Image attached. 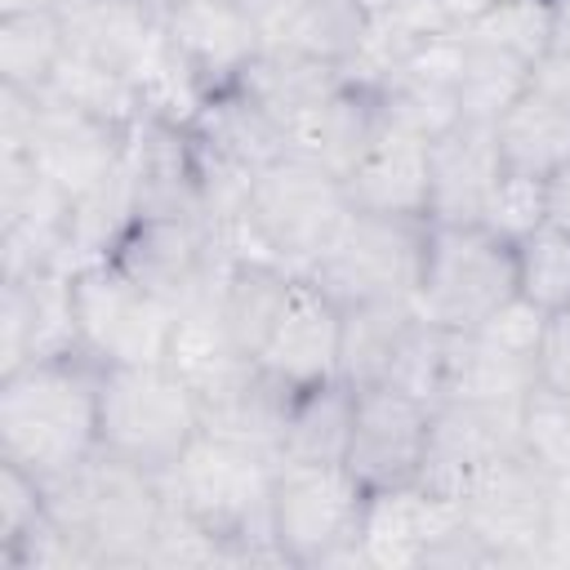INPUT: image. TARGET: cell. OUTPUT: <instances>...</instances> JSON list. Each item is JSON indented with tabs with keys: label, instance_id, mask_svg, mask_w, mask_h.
<instances>
[{
	"label": "cell",
	"instance_id": "cell-1",
	"mask_svg": "<svg viewBox=\"0 0 570 570\" xmlns=\"http://www.w3.org/2000/svg\"><path fill=\"white\" fill-rule=\"evenodd\" d=\"M102 365L85 352L22 361L0 374V459L27 468L45 485L94 459Z\"/></svg>",
	"mask_w": 570,
	"mask_h": 570
},
{
	"label": "cell",
	"instance_id": "cell-2",
	"mask_svg": "<svg viewBox=\"0 0 570 570\" xmlns=\"http://www.w3.org/2000/svg\"><path fill=\"white\" fill-rule=\"evenodd\" d=\"M347 214L352 200L343 178L298 151H285L281 160L254 174L245 209L227 227L209 232L227 258H272L303 276L347 223Z\"/></svg>",
	"mask_w": 570,
	"mask_h": 570
},
{
	"label": "cell",
	"instance_id": "cell-3",
	"mask_svg": "<svg viewBox=\"0 0 570 570\" xmlns=\"http://www.w3.org/2000/svg\"><path fill=\"white\" fill-rule=\"evenodd\" d=\"M276 468L281 463L258 450L200 432L160 481L165 494L232 552V566H285L272 539Z\"/></svg>",
	"mask_w": 570,
	"mask_h": 570
},
{
	"label": "cell",
	"instance_id": "cell-4",
	"mask_svg": "<svg viewBox=\"0 0 570 570\" xmlns=\"http://www.w3.org/2000/svg\"><path fill=\"white\" fill-rule=\"evenodd\" d=\"M45 490L53 521L76 539L89 570L147 566L165 517V481L156 472L98 450Z\"/></svg>",
	"mask_w": 570,
	"mask_h": 570
},
{
	"label": "cell",
	"instance_id": "cell-5",
	"mask_svg": "<svg viewBox=\"0 0 570 570\" xmlns=\"http://www.w3.org/2000/svg\"><path fill=\"white\" fill-rule=\"evenodd\" d=\"M200 432V396L169 370V361L102 365L98 445L107 454L165 476Z\"/></svg>",
	"mask_w": 570,
	"mask_h": 570
},
{
	"label": "cell",
	"instance_id": "cell-6",
	"mask_svg": "<svg viewBox=\"0 0 570 570\" xmlns=\"http://www.w3.org/2000/svg\"><path fill=\"white\" fill-rule=\"evenodd\" d=\"M521 294L517 245L481 223H428L414 307L441 330H472Z\"/></svg>",
	"mask_w": 570,
	"mask_h": 570
},
{
	"label": "cell",
	"instance_id": "cell-7",
	"mask_svg": "<svg viewBox=\"0 0 570 570\" xmlns=\"http://www.w3.org/2000/svg\"><path fill=\"white\" fill-rule=\"evenodd\" d=\"M370 490L347 463H281L272 490V539L294 570L356 566Z\"/></svg>",
	"mask_w": 570,
	"mask_h": 570
},
{
	"label": "cell",
	"instance_id": "cell-8",
	"mask_svg": "<svg viewBox=\"0 0 570 570\" xmlns=\"http://www.w3.org/2000/svg\"><path fill=\"white\" fill-rule=\"evenodd\" d=\"M423 240H428V218L352 209L347 223L334 232V240L321 249V258L303 276L316 281L338 307L383 303V298L414 303Z\"/></svg>",
	"mask_w": 570,
	"mask_h": 570
},
{
	"label": "cell",
	"instance_id": "cell-9",
	"mask_svg": "<svg viewBox=\"0 0 570 570\" xmlns=\"http://www.w3.org/2000/svg\"><path fill=\"white\" fill-rule=\"evenodd\" d=\"M548 312L525 294L503 303L472 330H445V387L441 396L481 405H521L539 387V338Z\"/></svg>",
	"mask_w": 570,
	"mask_h": 570
},
{
	"label": "cell",
	"instance_id": "cell-10",
	"mask_svg": "<svg viewBox=\"0 0 570 570\" xmlns=\"http://www.w3.org/2000/svg\"><path fill=\"white\" fill-rule=\"evenodd\" d=\"M71 276V312H76V338L80 352L98 365H138V361H165L174 316L178 307L129 281L116 263L98 258L85 263Z\"/></svg>",
	"mask_w": 570,
	"mask_h": 570
},
{
	"label": "cell",
	"instance_id": "cell-11",
	"mask_svg": "<svg viewBox=\"0 0 570 570\" xmlns=\"http://www.w3.org/2000/svg\"><path fill=\"white\" fill-rule=\"evenodd\" d=\"M107 263H116L129 281L151 289L156 298L183 307L200 289L218 281L227 267L223 245L214 240L205 218L191 214H134L129 227L116 236Z\"/></svg>",
	"mask_w": 570,
	"mask_h": 570
},
{
	"label": "cell",
	"instance_id": "cell-12",
	"mask_svg": "<svg viewBox=\"0 0 570 570\" xmlns=\"http://www.w3.org/2000/svg\"><path fill=\"white\" fill-rule=\"evenodd\" d=\"M548 481L552 476L530 454L512 450L459 494L463 521L476 530L499 566H543Z\"/></svg>",
	"mask_w": 570,
	"mask_h": 570
},
{
	"label": "cell",
	"instance_id": "cell-13",
	"mask_svg": "<svg viewBox=\"0 0 570 570\" xmlns=\"http://www.w3.org/2000/svg\"><path fill=\"white\" fill-rule=\"evenodd\" d=\"M521 410V405H517ZM517 410L441 396L428 419V445L419 463V485L445 499H459L490 463L521 450L517 445Z\"/></svg>",
	"mask_w": 570,
	"mask_h": 570
},
{
	"label": "cell",
	"instance_id": "cell-14",
	"mask_svg": "<svg viewBox=\"0 0 570 570\" xmlns=\"http://www.w3.org/2000/svg\"><path fill=\"white\" fill-rule=\"evenodd\" d=\"M428 419H432V405L401 387H361L356 410H352L347 454H343L347 472L365 490L419 481Z\"/></svg>",
	"mask_w": 570,
	"mask_h": 570
},
{
	"label": "cell",
	"instance_id": "cell-15",
	"mask_svg": "<svg viewBox=\"0 0 570 570\" xmlns=\"http://www.w3.org/2000/svg\"><path fill=\"white\" fill-rule=\"evenodd\" d=\"M160 27L205 94L232 89L263 49V31L240 0H169Z\"/></svg>",
	"mask_w": 570,
	"mask_h": 570
},
{
	"label": "cell",
	"instance_id": "cell-16",
	"mask_svg": "<svg viewBox=\"0 0 570 570\" xmlns=\"http://www.w3.org/2000/svg\"><path fill=\"white\" fill-rule=\"evenodd\" d=\"M125 174L138 214H191L205 218L200 151L187 120L142 111L125 142Z\"/></svg>",
	"mask_w": 570,
	"mask_h": 570
},
{
	"label": "cell",
	"instance_id": "cell-17",
	"mask_svg": "<svg viewBox=\"0 0 570 570\" xmlns=\"http://www.w3.org/2000/svg\"><path fill=\"white\" fill-rule=\"evenodd\" d=\"M459 521V499L432 494L419 481L370 490L361 517L356 566L370 570H423L432 543Z\"/></svg>",
	"mask_w": 570,
	"mask_h": 570
},
{
	"label": "cell",
	"instance_id": "cell-18",
	"mask_svg": "<svg viewBox=\"0 0 570 570\" xmlns=\"http://www.w3.org/2000/svg\"><path fill=\"white\" fill-rule=\"evenodd\" d=\"M338 334H343V307L316 281L298 276L285 312L276 316L254 361L289 387H312L338 379Z\"/></svg>",
	"mask_w": 570,
	"mask_h": 570
},
{
	"label": "cell",
	"instance_id": "cell-19",
	"mask_svg": "<svg viewBox=\"0 0 570 570\" xmlns=\"http://www.w3.org/2000/svg\"><path fill=\"white\" fill-rule=\"evenodd\" d=\"M503 174L494 125L459 120L428 142V223H481Z\"/></svg>",
	"mask_w": 570,
	"mask_h": 570
},
{
	"label": "cell",
	"instance_id": "cell-20",
	"mask_svg": "<svg viewBox=\"0 0 570 570\" xmlns=\"http://www.w3.org/2000/svg\"><path fill=\"white\" fill-rule=\"evenodd\" d=\"M459 58H463L459 31L419 40L401 58V67L374 89L383 116L423 138H436L450 125H459Z\"/></svg>",
	"mask_w": 570,
	"mask_h": 570
},
{
	"label": "cell",
	"instance_id": "cell-21",
	"mask_svg": "<svg viewBox=\"0 0 570 570\" xmlns=\"http://www.w3.org/2000/svg\"><path fill=\"white\" fill-rule=\"evenodd\" d=\"M80 352L76 312H71V276H9L0 281V374L18 370L36 356Z\"/></svg>",
	"mask_w": 570,
	"mask_h": 570
},
{
	"label": "cell",
	"instance_id": "cell-22",
	"mask_svg": "<svg viewBox=\"0 0 570 570\" xmlns=\"http://www.w3.org/2000/svg\"><path fill=\"white\" fill-rule=\"evenodd\" d=\"M387 116H383V102L374 89L356 85L343 76L338 89H330L294 129H289V151L307 156L312 165L347 178L361 156L374 147V138L383 134Z\"/></svg>",
	"mask_w": 570,
	"mask_h": 570
},
{
	"label": "cell",
	"instance_id": "cell-23",
	"mask_svg": "<svg viewBox=\"0 0 570 570\" xmlns=\"http://www.w3.org/2000/svg\"><path fill=\"white\" fill-rule=\"evenodd\" d=\"M428 142L432 138L387 120L361 165L343 178L352 209L428 218Z\"/></svg>",
	"mask_w": 570,
	"mask_h": 570
},
{
	"label": "cell",
	"instance_id": "cell-24",
	"mask_svg": "<svg viewBox=\"0 0 570 570\" xmlns=\"http://www.w3.org/2000/svg\"><path fill=\"white\" fill-rule=\"evenodd\" d=\"M218 276H223V272H218ZM165 361H169V370L200 396V405H205L209 396H218L223 387H232V383L254 365V356L232 338V330H227V321H223L218 281L178 307L174 334H169V347H165Z\"/></svg>",
	"mask_w": 570,
	"mask_h": 570
},
{
	"label": "cell",
	"instance_id": "cell-25",
	"mask_svg": "<svg viewBox=\"0 0 570 570\" xmlns=\"http://www.w3.org/2000/svg\"><path fill=\"white\" fill-rule=\"evenodd\" d=\"M187 125H191V134H196V142L209 160H218L227 169H240L249 178L289 151L285 129L236 85L209 94Z\"/></svg>",
	"mask_w": 570,
	"mask_h": 570
},
{
	"label": "cell",
	"instance_id": "cell-26",
	"mask_svg": "<svg viewBox=\"0 0 570 570\" xmlns=\"http://www.w3.org/2000/svg\"><path fill=\"white\" fill-rule=\"evenodd\" d=\"M58 18L67 31V49L125 71L134 85H138V71L147 67V58L156 53V45L165 40L160 13L134 9L120 0H62Z\"/></svg>",
	"mask_w": 570,
	"mask_h": 570
},
{
	"label": "cell",
	"instance_id": "cell-27",
	"mask_svg": "<svg viewBox=\"0 0 570 570\" xmlns=\"http://www.w3.org/2000/svg\"><path fill=\"white\" fill-rule=\"evenodd\" d=\"M289 401L294 387L281 383L276 374H267L258 361L218 396H209L205 410V432L236 441L245 450H258L267 459L281 463V445H285V419H289Z\"/></svg>",
	"mask_w": 570,
	"mask_h": 570
},
{
	"label": "cell",
	"instance_id": "cell-28",
	"mask_svg": "<svg viewBox=\"0 0 570 570\" xmlns=\"http://www.w3.org/2000/svg\"><path fill=\"white\" fill-rule=\"evenodd\" d=\"M338 85H343V67L321 62V58L298 53V49H281V45H263L258 58L236 80V89H245L285 129V138Z\"/></svg>",
	"mask_w": 570,
	"mask_h": 570
},
{
	"label": "cell",
	"instance_id": "cell-29",
	"mask_svg": "<svg viewBox=\"0 0 570 570\" xmlns=\"http://www.w3.org/2000/svg\"><path fill=\"white\" fill-rule=\"evenodd\" d=\"M419 325V307L405 298L383 303H356L343 307V334H338V379L347 387H383L405 338Z\"/></svg>",
	"mask_w": 570,
	"mask_h": 570
},
{
	"label": "cell",
	"instance_id": "cell-30",
	"mask_svg": "<svg viewBox=\"0 0 570 570\" xmlns=\"http://www.w3.org/2000/svg\"><path fill=\"white\" fill-rule=\"evenodd\" d=\"M298 272H289L285 263L272 258H227L223 276H218V307L223 321L232 330V338L258 356V347L267 343L276 316L285 312L289 294H294Z\"/></svg>",
	"mask_w": 570,
	"mask_h": 570
},
{
	"label": "cell",
	"instance_id": "cell-31",
	"mask_svg": "<svg viewBox=\"0 0 570 570\" xmlns=\"http://www.w3.org/2000/svg\"><path fill=\"white\" fill-rule=\"evenodd\" d=\"M503 169L552 178L570 165V107L539 94L534 85L494 120Z\"/></svg>",
	"mask_w": 570,
	"mask_h": 570
},
{
	"label": "cell",
	"instance_id": "cell-32",
	"mask_svg": "<svg viewBox=\"0 0 570 570\" xmlns=\"http://www.w3.org/2000/svg\"><path fill=\"white\" fill-rule=\"evenodd\" d=\"M356 387L343 379H325L312 387H294L281 463H343L352 436Z\"/></svg>",
	"mask_w": 570,
	"mask_h": 570
},
{
	"label": "cell",
	"instance_id": "cell-33",
	"mask_svg": "<svg viewBox=\"0 0 570 570\" xmlns=\"http://www.w3.org/2000/svg\"><path fill=\"white\" fill-rule=\"evenodd\" d=\"M67 58V31L58 9L0 13V85L18 94H45Z\"/></svg>",
	"mask_w": 570,
	"mask_h": 570
},
{
	"label": "cell",
	"instance_id": "cell-34",
	"mask_svg": "<svg viewBox=\"0 0 570 570\" xmlns=\"http://www.w3.org/2000/svg\"><path fill=\"white\" fill-rule=\"evenodd\" d=\"M45 94H53V98L107 120V125H120V129H134L138 116L147 111L138 85L125 71H116V67H107L98 58H85L76 49H67V58L58 62V71H53Z\"/></svg>",
	"mask_w": 570,
	"mask_h": 570
},
{
	"label": "cell",
	"instance_id": "cell-35",
	"mask_svg": "<svg viewBox=\"0 0 570 570\" xmlns=\"http://www.w3.org/2000/svg\"><path fill=\"white\" fill-rule=\"evenodd\" d=\"M463 36V31H459ZM530 89V67L476 45L463 36V58H459V120H476V125H494L521 94Z\"/></svg>",
	"mask_w": 570,
	"mask_h": 570
},
{
	"label": "cell",
	"instance_id": "cell-36",
	"mask_svg": "<svg viewBox=\"0 0 570 570\" xmlns=\"http://www.w3.org/2000/svg\"><path fill=\"white\" fill-rule=\"evenodd\" d=\"M552 9L557 0H490V9L463 36L534 71V62L548 53V40H552Z\"/></svg>",
	"mask_w": 570,
	"mask_h": 570
},
{
	"label": "cell",
	"instance_id": "cell-37",
	"mask_svg": "<svg viewBox=\"0 0 570 570\" xmlns=\"http://www.w3.org/2000/svg\"><path fill=\"white\" fill-rule=\"evenodd\" d=\"M517 276H521V294L534 307L543 312L570 307V232L552 223L530 232L517 245Z\"/></svg>",
	"mask_w": 570,
	"mask_h": 570
},
{
	"label": "cell",
	"instance_id": "cell-38",
	"mask_svg": "<svg viewBox=\"0 0 570 570\" xmlns=\"http://www.w3.org/2000/svg\"><path fill=\"white\" fill-rule=\"evenodd\" d=\"M517 445L548 476L570 472V396L539 383L517 410Z\"/></svg>",
	"mask_w": 570,
	"mask_h": 570
},
{
	"label": "cell",
	"instance_id": "cell-39",
	"mask_svg": "<svg viewBox=\"0 0 570 570\" xmlns=\"http://www.w3.org/2000/svg\"><path fill=\"white\" fill-rule=\"evenodd\" d=\"M543 223H548V178L503 169L499 183H494V191H490V200H485L481 227H490L508 245H521Z\"/></svg>",
	"mask_w": 570,
	"mask_h": 570
},
{
	"label": "cell",
	"instance_id": "cell-40",
	"mask_svg": "<svg viewBox=\"0 0 570 570\" xmlns=\"http://www.w3.org/2000/svg\"><path fill=\"white\" fill-rule=\"evenodd\" d=\"M49 521V490L27 468L0 459V552L22 543L31 530Z\"/></svg>",
	"mask_w": 570,
	"mask_h": 570
},
{
	"label": "cell",
	"instance_id": "cell-41",
	"mask_svg": "<svg viewBox=\"0 0 570 570\" xmlns=\"http://www.w3.org/2000/svg\"><path fill=\"white\" fill-rule=\"evenodd\" d=\"M530 85L570 107V0H557L552 9V40H548V53L534 62Z\"/></svg>",
	"mask_w": 570,
	"mask_h": 570
},
{
	"label": "cell",
	"instance_id": "cell-42",
	"mask_svg": "<svg viewBox=\"0 0 570 570\" xmlns=\"http://www.w3.org/2000/svg\"><path fill=\"white\" fill-rule=\"evenodd\" d=\"M485 9L490 0H414L410 9H401V18L419 36H445V31H468Z\"/></svg>",
	"mask_w": 570,
	"mask_h": 570
},
{
	"label": "cell",
	"instance_id": "cell-43",
	"mask_svg": "<svg viewBox=\"0 0 570 570\" xmlns=\"http://www.w3.org/2000/svg\"><path fill=\"white\" fill-rule=\"evenodd\" d=\"M539 383L570 396V307L548 312L539 338Z\"/></svg>",
	"mask_w": 570,
	"mask_h": 570
},
{
	"label": "cell",
	"instance_id": "cell-44",
	"mask_svg": "<svg viewBox=\"0 0 570 570\" xmlns=\"http://www.w3.org/2000/svg\"><path fill=\"white\" fill-rule=\"evenodd\" d=\"M543 566H570V472H557V476L548 481Z\"/></svg>",
	"mask_w": 570,
	"mask_h": 570
},
{
	"label": "cell",
	"instance_id": "cell-45",
	"mask_svg": "<svg viewBox=\"0 0 570 570\" xmlns=\"http://www.w3.org/2000/svg\"><path fill=\"white\" fill-rule=\"evenodd\" d=\"M245 9H249V18L258 22V31H263V45H272V40H281L316 0H240Z\"/></svg>",
	"mask_w": 570,
	"mask_h": 570
},
{
	"label": "cell",
	"instance_id": "cell-46",
	"mask_svg": "<svg viewBox=\"0 0 570 570\" xmlns=\"http://www.w3.org/2000/svg\"><path fill=\"white\" fill-rule=\"evenodd\" d=\"M548 223L570 232V165L548 178Z\"/></svg>",
	"mask_w": 570,
	"mask_h": 570
},
{
	"label": "cell",
	"instance_id": "cell-47",
	"mask_svg": "<svg viewBox=\"0 0 570 570\" xmlns=\"http://www.w3.org/2000/svg\"><path fill=\"white\" fill-rule=\"evenodd\" d=\"M370 18H387V13H401V9H410L414 0H356Z\"/></svg>",
	"mask_w": 570,
	"mask_h": 570
},
{
	"label": "cell",
	"instance_id": "cell-48",
	"mask_svg": "<svg viewBox=\"0 0 570 570\" xmlns=\"http://www.w3.org/2000/svg\"><path fill=\"white\" fill-rule=\"evenodd\" d=\"M27 9H62V0H0V13H27Z\"/></svg>",
	"mask_w": 570,
	"mask_h": 570
},
{
	"label": "cell",
	"instance_id": "cell-49",
	"mask_svg": "<svg viewBox=\"0 0 570 570\" xmlns=\"http://www.w3.org/2000/svg\"><path fill=\"white\" fill-rule=\"evenodd\" d=\"M120 4H134V9H147V13H160L169 0H120Z\"/></svg>",
	"mask_w": 570,
	"mask_h": 570
}]
</instances>
